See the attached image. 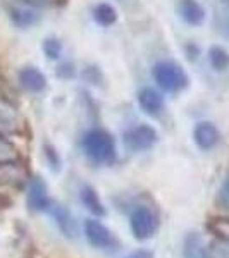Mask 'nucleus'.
I'll list each match as a JSON object with an SVG mask.
<instances>
[{"mask_svg":"<svg viewBox=\"0 0 229 258\" xmlns=\"http://www.w3.org/2000/svg\"><path fill=\"white\" fill-rule=\"evenodd\" d=\"M31 6H52V4H57L59 0H26Z\"/></svg>","mask_w":229,"mask_h":258,"instance_id":"obj_26","label":"nucleus"},{"mask_svg":"<svg viewBox=\"0 0 229 258\" xmlns=\"http://www.w3.org/2000/svg\"><path fill=\"white\" fill-rule=\"evenodd\" d=\"M83 150L86 157L100 165H109L116 160V141L110 133L103 129H90L83 136Z\"/></svg>","mask_w":229,"mask_h":258,"instance_id":"obj_1","label":"nucleus"},{"mask_svg":"<svg viewBox=\"0 0 229 258\" xmlns=\"http://www.w3.org/2000/svg\"><path fill=\"white\" fill-rule=\"evenodd\" d=\"M159 220L148 207H138L131 214V231L136 239H148L157 231Z\"/></svg>","mask_w":229,"mask_h":258,"instance_id":"obj_3","label":"nucleus"},{"mask_svg":"<svg viewBox=\"0 0 229 258\" xmlns=\"http://www.w3.org/2000/svg\"><path fill=\"white\" fill-rule=\"evenodd\" d=\"M57 74H59L61 78H64V80H71V78L74 76V68H73V64H68V62H66V64H62L59 69H57Z\"/></svg>","mask_w":229,"mask_h":258,"instance_id":"obj_23","label":"nucleus"},{"mask_svg":"<svg viewBox=\"0 0 229 258\" xmlns=\"http://www.w3.org/2000/svg\"><path fill=\"white\" fill-rule=\"evenodd\" d=\"M152 74L159 88L167 91V93H180L185 88H188L190 85L186 71L174 60L157 62L152 69Z\"/></svg>","mask_w":229,"mask_h":258,"instance_id":"obj_2","label":"nucleus"},{"mask_svg":"<svg viewBox=\"0 0 229 258\" xmlns=\"http://www.w3.org/2000/svg\"><path fill=\"white\" fill-rule=\"evenodd\" d=\"M185 258H207V249L198 234H190L185 243Z\"/></svg>","mask_w":229,"mask_h":258,"instance_id":"obj_18","label":"nucleus"},{"mask_svg":"<svg viewBox=\"0 0 229 258\" xmlns=\"http://www.w3.org/2000/svg\"><path fill=\"white\" fill-rule=\"evenodd\" d=\"M85 234L88 238L90 244L100 249H109L118 246V241L112 236V232L98 220H86L85 224Z\"/></svg>","mask_w":229,"mask_h":258,"instance_id":"obj_6","label":"nucleus"},{"mask_svg":"<svg viewBox=\"0 0 229 258\" xmlns=\"http://www.w3.org/2000/svg\"><path fill=\"white\" fill-rule=\"evenodd\" d=\"M48 210L52 214V217L55 219L57 226L61 227V231L66 236H69V238H76L78 226H76V220L71 215V212L68 209H64L62 205H59V203H50Z\"/></svg>","mask_w":229,"mask_h":258,"instance_id":"obj_13","label":"nucleus"},{"mask_svg":"<svg viewBox=\"0 0 229 258\" xmlns=\"http://www.w3.org/2000/svg\"><path fill=\"white\" fill-rule=\"evenodd\" d=\"M28 172L18 160L4 162L0 164V184L6 186H19L26 181Z\"/></svg>","mask_w":229,"mask_h":258,"instance_id":"obj_12","label":"nucleus"},{"mask_svg":"<svg viewBox=\"0 0 229 258\" xmlns=\"http://www.w3.org/2000/svg\"><path fill=\"white\" fill-rule=\"evenodd\" d=\"M43 52L50 60H57L62 55V43L57 38H47L43 41Z\"/></svg>","mask_w":229,"mask_h":258,"instance_id":"obj_19","label":"nucleus"},{"mask_svg":"<svg viewBox=\"0 0 229 258\" xmlns=\"http://www.w3.org/2000/svg\"><path fill=\"white\" fill-rule=\"evenodd\" d=\"M138 103H140L141 110H143L145 114L152 115V117L159 115L160 112L164 110V97H162V95L157 90L150 88V86L140 90Z\"/></svg>","mask_w":229,"mask_h":258,"instance_id":"obj_10","label":"nucleus"},{"mask_svg":"<svg viewBox=\"0 0 229 258\" xmlns=\"http://www.w3.org/2000/svg\"><path fill=\"white\" fill-rule=\"evenodd\" d=\"M81 202L93 215H105V209H103L102 202H100L97 191L90 188V186H85L81 189Z\"/></svg>","mask_w":229,"mask_h":258,"instance_id":"obj_15","label":"nucleus"},{"mask_svg":"<svg viewBox=\"0 0 229 258\" xmlns=\"http://www.w3.org/2000/svg\"><path fill=\"white\" fill-rule=\"evenodd\" d=\"M18 150H16L7 140L2 138L0 135V164L4 162H12V160H18Z\"/></svg>","mask_w":229,"mask_h":258,"instance_id":"obj_20","label":"nucleus"},{"mask_svg":"<svg viewBox=\"0 0 229 258\" xmlns=\"http://www.w3.org/2000/svg\"><path fill=\"white\" fill-rule=\"evenodd\" d=\"M176 9L180 18L190 26H202L207 19V12L198 0H180Z\"/></svg>","mask_w":229,"mask_h":258,"instance_id":"obj_7","label":"nucleus"},{"mask_svg":"<svg viewBox=\"0 0 229 258\" xmlns=\"http://www.w3.org/2000/svg\"><path fill=\"white\" fill-rule=\"evenodd\" d=\"M126 258H152V253L147 251V249H140V251H135L131 255H128Z\"/></svg>","mask_w":229,"mask_h":258,"instance_id":"obj_25","label":"nucleus"},{"mask_svg":"<svg viewBox=\"0 0 229 258\" xmlns=\"http://www.w3.org/2000/svg\"><path fill=\"white\" fill-rule=\"evenodd\" d=\"M19 83L26 91H31V93H41L45 88H47V78L41 73L40 69L33 68V66H26L19 71L18 74Z\"/></svg>","mask_w":229,"mask_h":258,"instance_id":"obj_9","label":"nucleus"},{"mask_svg":"<svg viewBox=\"0 0 229 258\" xmlns=\"http://www.w3.org/2000/svg\"><path fill=\"white\" fill-rule=\"evenodd\" d=\"M11 19L18 28H30L38 21V14H36V11L30 9V7H12Z\"/></svg>","mask_w":229,"mask_h":258,"instance_id":"obj_14","label":"nucleus"},{"mask_svg":"<svg viewBox=\"0 0 229 258\" xmlns=\"http://www.w3.org/2000/svg\"><path fill=\"white\" fill-rule=\"evenodd\" d=\"M210 231L217 234L219 238L229 241V219H215L210 222Z\"/></svg>","mask_w":229,"mask_h":258,"instance_id":"obj_21","label":"nucleus"},{"mask_svg":"<svg viewBox=\"0 0 229 258\" xmlns=\"http://www.w3.org/2000/svg\"><path fill=\"white\" fill-rule=\"evenodd\" d=\"M217 202H219L220 209H224V210H227V212H229V176H227L226 179H224L222 186H220Z\"/></svg>","mask_w":229,"mask_h":258,"instance_id":"obj_22","label":"nucleus"},{"mask_svg":"<svg viewBox=\"0 0 229 258\" xmlns=\"http://www.w3.org/2000/svg\"><path fill=\"white\" fill-rule=\"evenodd\" d=\"M24 129V120L21 117L19 110L14 105L0 97V135H18Z\"/></svg>","mask_w":229,"mask_h":258,"instance_id":"obj_5","label":"nucleus"},{"mask_svg":"<svg viewBox=\"0 0 229 258\" xmlns=\"http://www.w3.org/2000/svg\"><path fill=\"white\" fill-rule=\"evenodd\" d=\"M93 19L100 26H112L118 21V11L110 4H98L93 9Z\"/></svg>","mask_w":229,"mask_h":258,"instance_id":"obj_17","label":"nucleus"},{"mask_svg":"<svg viewBox=\"0 0 229 258\" xmlns=\"http://www.w3.org/2000/svg\"><path fill=\"white\" fill-rule=\"evenodd\" d=\"M157 140H159L157 131L148 124H140V126L128 129L124 135V143L133 152H145V150L152 148L157 143Z\"/></svg>","mask_w":229,"mask_h":258,"instance_id":"obj_4","label":"nucleus"},{"mask_svg":"<svg viewBox=\"0 0 229 258\" xmlns=\"http://www.w3.org/2000/svg\"><path fill=\"white\" fill-rule=\"evenodd\" d=\"M28 203L33 210H48L50 200L47 195V186L40 177H33L28 186Z\"/></svg>","mask_w":229,"mask_h":258,"instance_id":"obj_11","label":"nucleus"},{"mask_svg":"<svg viewBox=\"0 0 229 258\" xmlns=\"http://www.w3.org/2000/svg\"><path fill=\"white\" fill-rule=\"evenodd\" d=\"M193 140L200 150H205V152L212 150L214 147H217L220 140L219 129L212 122H207V120L205 122H198L193 131Z\"/></svg>","mask_w":229,"mask_h":258,"instance_id":"obj_8","label":"nucleus"},{"mask_svg":"<svg viewBox=\"0 0 229 258\" xmlns=\"http://www.w3.org/2000/svg\"><path fill=\"white\" fill-rule=\"evenodd\" d=\"M209 62L212 69L217 71V73H222V71H226L229 68V52L224 47L214 45L209 50Z\"/></svg>","mask_w":229,"mask_h":258,"instance_id":"obj_16","label":"nucleus"},{"mask_svg":"<svg viewBox=\"0 0 229 258\" xmlns=\"http://www.w3.org/2000/svg\"><path fill=\"white\" fill-rule=\"evenodd\" d=\"M45 153H47V157H48V160H50V164H53L55 162V165L59 167V157H57V153H55V150H53L52 147H48V145H45Z\"/></svg>","mask_w":229,"mask_h":258,"instance_id":"obj_24","label":"nucleus"}]
</instances>
